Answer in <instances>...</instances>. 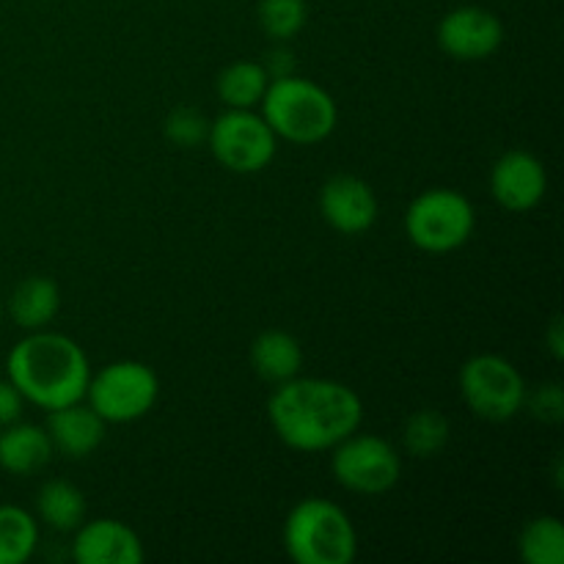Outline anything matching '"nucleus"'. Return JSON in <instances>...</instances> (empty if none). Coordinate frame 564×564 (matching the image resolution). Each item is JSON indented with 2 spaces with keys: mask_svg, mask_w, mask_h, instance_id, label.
Segmentation results:
<instances>
[{
  "mask_svg": "<svg viewBox=\"0 0 564 564\" xmlns=\"http://www.w3.org/2000/svg\"><path fill=\"white\" fill-rule=\"evenodd\" d=\"M330 452V474L350 494L383 496L402 477L400 452L380 435L356 430Z\"/></svg>",
  "mask_w": 564,
  "mask_h": 564,
  "instance_id": "nucleus-8",
  "label": "nucleus"
},
{
  "mask_svg": "<svg viewBox=\"0 0 564 564\" xmlns=\"http://www.w3.org/2000/svg\"><path fill=\"white\" fill-rule=\"evenodd\" d=\"M6 375L22 400L50 413L86 400L91 364L72 336L42 328L31 330L11 347Z\"/></svg>",
  "mask_w": 564,
  "mask_h": 564,
  "instance_id": "nucleus-2",
  "label": "nucleus"
},
{
  "mask_svg": "<svg viewBox=\"0 0 564 564\" xmlns=\"http://www.w3.org/2000/svg\"><path fill=\"white\" fill-rule=\"evenodd\" d=\"M55 449L47 430L36 424H6L0 433V468L14 477H28L36 474L53 460Z\"/></svg>",
  "mask_w": 564,
  "mask_h": 564,
  "instance_id": "nucleus-15",
  "label": "nucleus"
},
{
  "mask_svg": "<svg viewBox=\"0 0 564 564\" xmlns=\"http://www.w3.org/2000/svg\"><path fill=\"white\" fill-rule=\"evenodd\" d=\"M284 549L295 564H350L358 554V532L336 501L308 496L286 516Z\"/></svg>",
  "mask_w": 564,
  "mask_h": 564,
  "instance_id": "nucleus-4",
  "label": "nucleus"
},
{
  "mask_svg": "<svg viewBox=\"0 0 564 564\" xmlns=\"http://www.w3.org/2000/svg\"><path fill=\"white\" fill-rule=\"evenodd\" d=\"M523 408L532 411V416L543 419V422H562L564 416V394L556 383H545L540 386L534 394L527 391V402Z\"/></svg>",
  "mask_w": 564,
  "mask_h": 564,
  "instance_id": "nucleus-25",
  "label": "nucleus"
},
{
  "mask_svg": "<svg viewBox=\"0 0 564 564\" xmlns=\"http://www.w3.org/2000/svg\"><path fill=\"white\" fill-rule=\"evenodd\" d=\"M160 380L141 361H113L88 378L86 400L108 424L138 422L154 408Z\"/></svg>",
  "mask_w": 564,
  "mask_h": 564,
  "instance_id": "nucleus-7",
  "label": "nucleus"
},
{
  "mask_svg": "<svg viewBox=\"0 0 564 564\" xmlns=\"http://www.w3.org/2000/svg\"><path fill=\"white\" fill-rule=\"evenodd\" d=\"M518 554L527 564H564V527L560 518H532L518 538Z\"/></svg>",
  "mask_w": 564,
  "mask_h": 564,
  "instance_id": "nucleus-21",
  "label": "nucleus"
},
{
  "mask_svg": "<svg viewBox=\"0 0 564 564\" xmlns=\"http://www.w3.org/2000/svg\"><path fill=\"white\" fill-rule=\"evenodd\" d=\"M259 28L264 36L279 42H290L306 28L308 6L306 0H259Z\"/></svg>",
  "mask_w": 564,
  "mask_h": 564,
  "instance_id": "nucleus-23",
  "label": "nucleus"
},
{
  "mask_svg": "<svg viewBox=\"0 0 564 564\" xmlns=\"http://www.w3.org/2000/svg\"><path fill=\"white\" fill-rule=\"evenodd\" d=\"M477 213L463 193L433 187L411 202L405 213V235L419 251L449 253L471 240Z\"/></svg>",
  "mask_w": 564,
  "mask_h": 564,
  "instance_id": "nucleus-5",
  "label": "nucleus"
},
{
  "mask_svg": "<svg viewBox=\"0 0 564 564\" xmlns=\"http://www.w3.org/2000/svg\"><path fill=\"white\" fill-rule=\"evenodd\" d=\"M270 86V75L257 61H235L218 75V97L226 108L251 110L262 102Z\"/></svg>",
  "mask_w": 564,
  "mask_h": 564,
  "instance_id": "nucleus-19",
  "label": "nucleus"
},
{
  "mask_svg": "<svg viewBox=\"0 0 564 564\" xmlns=\"http://www.w3.org/2000/svg\"><path fill=\"white\" fill-rule=\"evenodd\" d=\"M72 560L77 564H141L143 543L127 523L97 518L75 529Z\"/></svg>",
  "mask_w": 564,
  "mask_h": 564,
  "instance_id": "nucleus-13",
  "label": "nucleus"
},
{
  "mask_svg": "<svg viewBox=\"0 0 564 564\" xmlns=\"http://www.w3.org/2000/svg\"><path fill=\"white\" fill-rule=\"evenodd\" d=\"M0 323H3V303H0Z\"/></svg>",
  "mask_w": 564,
  "mask_h": 564,
  "instance_id": "nucleus-29",
  "label": "nucleus"
},
{
  "mask_svg": "<svg viewBox=\"0 0 564 564\" xmlns=\"http://www.w3.org/2000/svg\"><path fill=\"white\" fill-rule=\"evenodd\" d=\"M549 191V174L543 160L527 149H512L496 160L490 171V193L507 213H529Z\"/></svg>",
  "mask_w": 564,
  "mask_h": 564,
  "instance_id": "nucleus-11",
  "label": "nucleus"
},
{
  "mask_svg": "<svg viewBox=\"0 0 564 564\" xmlns=\"http://www.w3.org/2000/svg\"><path fill=\"white\" fill-rule=\"evenodd\" d=\"M209 121L196 108H176L165 119V138L176 147H198L207 141Z\"/></svg>",
  "mask_w": 564,
  "mask_h": 564,
  "instance_id": "nucleus-24",
  "label": "nucleus"
},
{
  "mask_svg": "<svg viewBox=\"0 0 564 564\" xmlns=\"http://www.w3.org/2000/svg\"><path fill=\"white\" fill-rule=\"evenodd\" d=\"M449 444V422L441 411L433 408H422L413 416H408L405 427H402V446L411 457L427 460L444 452Z\"/></svg>",
  "mask_w": 564,
  "mask_h": 564,
  "instance_id": "nucleus-22",
  "label": "nucleus"
},
{
  "mask_svg": "<svg viewBox=\"0 0 564 564\" xmlns=\"http://www.w3.org/2000/svg\"><path fill=\"white\" fill-rule=\"evenodd\" d=\"M319 213L330 229L356 237L372 229L378 220V196L361 176L336 174L319 191Z\"/></svg>",
  "mask_w": 564,
  "mask_h": 564,
  "instance_id": "nucleus-12",
  "label": "nucleus"
},
{
  "mask_svg": "<svg viewBox=\"0 0 564 564\" xmlns=\"http://www.w3.org/2000/svg\"><path fill=\"white\" fill-rule=\"evenodd\" d=\"M47 435L53 441V449L69 460H83L94 455L102 446L108 422L94 411L91 405L72 402V405L55 408L47 416Z\"/></svg>",
  "mask_w": 564,
  "mask_h": 564,
  "instance_id": "nucleus-14",
  "label": "nucleus"
},
{
  "mask_svg": "<svg viewBox=\"0 0 564 564\" xmlns=\"http://www.w3.org/2000/svg\"><path fill=\"white\" fill-rule=\"evenodd\" d=\"M22 405H25V400L14 389V383L11 380H0V427L20 422Z\"/></svg>",
  "mask_w": 564,
  "mask_h": 564,
  "instance_id": "nucleus-26",
  "label": "nucleus"
},
{
  "mask_svg": "<svg viewBox=\"0 0 564 564\" xmlns=\"http://www.w3.org/2000/svg\"><path fill=\"white\" fill-rule=\"evenodd\" d=\"M61 308V290L47 275H31L20 281L9 297V314L20 328L42 330Z\"/></svg>",
  "mask_w": 564,
  "mask_h": 564,
  "instance_id": "nucleus-17",
  "label": "nucleus"
},
{
  "mask_svg": "<svg viewBox=\"0 0 564 564\" xmlns=\"http://www.w3.org/2000/svg\"><path fill=\"white\" fill-rule=\"evenodd\" d=\"M264 72L270 75V80L275 77H286V75H295V61H292V53L284 47V42H279V47H273L268 53V64H262Z\"/></svg>",
  "mask_w": 564,
  "mask_h": 564,
  "instance_id": "nucleus-27",
  "label": "nucleus"
},
{
  "mask_svg": "<svg viewBox=\"0 0 564 564\" xmlns=\"http://www.w3.org/2000/svg\"><path fill=\"white\" fill-rule=\"evenodd\" d=\"M36 510L39 518L55 532H75L86 521V496L66 479H50L39 490Z\"/></svg>",
  "mask_w": 564,
  "mask_h": 564,
  "instance_id": "nucleus-18",
  "label": "nucleus"
},
{
  "mask_svg": "<svg viewBox=\"0 0 564 564\" xmlns=\"http://www.w3.org/2000/svg\"><path fill=\"white\" fill-rule=\"evenodd\" d=\"M505 42V25L482 6H457L438 22V47L455 61H485Z\"/></svg>",
  "mask_w": 564,
  "mask_h": 564,
  "instance_id": "nucleus-10",
  "label": "nucleus"
},
{
  "mask_svg": "<svg viewBox=\"0 0 564 564\" xmlns=\"http://www.w3.org/2000/svg\"><path fill=\"white\" fill-rule=\"evenodd\" d=\"M262 116L279 141L314 147L330 138L339 121L336 99L319 83L301 75L270 80L262 97Z\"/></svg>",
  "mask_w": 564,
  "mask_h": 564,
  "instance_id": "nucleus-3",
  "label": "nucleus"
},
{
  "mask_svg": "<svg viewBox=\"0 0 564 564\" xmlns=\"http://www.w3.org/2000/svg\"><path fill=\"white\" fill-rule=\"evenodd\" d=\"M527 380L512 361L496 352L468 358L460 367V394L474 416L485 422H510L523 411Z\"/></svg>",
  "mask_w": 564,
  "mask_h": 564,
  "instance_id": "nucleus-6",
  "label": "nucleus"
},
{
  "mask_svg": "<svg viewBox=\"0 0 564 564\" xmlns=\"http://www.w3.org/2000/svg\"><path fill=\"white\" fill-rule=\"evenodd\" d=\"M39 523L17 505H0V564H25L36 554Z\"/></svg>",
  "mask_w": 564,
  "mask_h": 564,
  "instance_id": "nucleus-20",
  "label": "nucleus"
},
{
  "mask_svg": "<svg viewBox=\"0 0 564 564\" xmlns=\"http://www.w3.org/2000/svg\"><path fill=\"white\" fill-rule=\"evenodd\" d=\"M251 367L259 378L273 386L297 378L303 367L301 341L286 330H262L251 341Z\"/></svg>",
  "mask_w": 564,
  "mask_h": 564,
  "instance_id": "nucleus-16",
  "label": "nucleus"
},
{
  "mask_svg": "<svg viewBox=\"0 0 564 564\" xmlns=\"http://www.w3.org/2000/svg\"><path fill=\"white\" fill-rule=\"evenodd\" d=\"M545 341H549V350L554 358L564 356V334H562V319L554 317L549 325V334H545Z\"/></svg>",
  "mask_w": 564,
  "mask_h": 564,
  "instance_id": "nucleus-28",
  "label": "nucleus"
},
{
  "mask_svg": "<svg viewBox=\"0 0 564 564\" xmlns=\"http://www.w3.org/2000/svg\"><path fill=\"white\" fill-rule=\"evenodd\" d=\"M273 433L290 449L330 452L364 422V402L350 386L328 378H292L275 386L268 400Z\"/></svg>",
  "mask_w": 564,
  "mask_h": 564,
  "instance_id": "nucleus-1",
  "label": "nucleus"
},
{
  "mask_svg": "<svg viewBox=\"0 0 564 564\" xmlns=\"http://www.w3.org/2000/svg\"><path fill=\"white\" fill-rule=\"evenodd\" d=\"M207 143L213 158L231 174H259L273 163L279 138L257 110L229 108L209 124Z\"/></svg>",
  "mask_w": 564,
  "mask_h": 564,
  "instance_id": "nucleus-9",
  "label": "nucleus"
}]
</instances>
